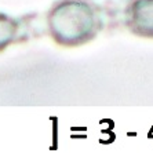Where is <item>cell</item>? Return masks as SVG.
<instances>
[{
    "instance_id": "cell-2",
    "label": "cell",
    "mask_w": 153,
    "mask_h": 153,
    "mask_svg": "<svg viewBox=\"0 0 153 153\" xmlns=\"http://www.w3.org/2000/svg\"><path fill=\"white\" fill-rule=\"evenodd\" d=\"M126 25L134 35L153 37V0H130L126 7Z\"/></svg>"
},
{
    "instance_id": "cell-3",
    "label": "cell",
    "mask_w": 153,
    "mask_h": 153,
    "mask_svg": "<svg viewBox=\"0 0 153 153\" xmlns=\"http://www.w3.org/2000/svg\"><path fill=\"white\" fill-rule=\"evenodd\" d=\"M18 30L17 22L6 14H0V50H3L6 46H8Z\"/></svg>"
},
{
    "instance_id": "cell-1",
    "label": "cell",
    "mask_w": 153,
    "mask_h": 153,
    "mask_svg": "<svg viewBox=\"0 0 153 153\" xmlns=\"http://www.w3.org/2000/svg\"><path fill=\"white\" fill-rule=\"evenodd\" d=\"M48 28L58 44L76 47L95 37L102 19L98 8L87 0H64L50 11Z\"/></svg>"
}]
</instances>
